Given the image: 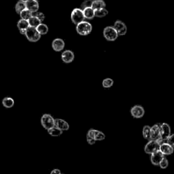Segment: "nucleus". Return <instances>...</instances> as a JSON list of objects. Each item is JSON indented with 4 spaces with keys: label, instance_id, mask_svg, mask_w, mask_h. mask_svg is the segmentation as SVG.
Masks as SVG:
<instances>
[{
    "label": "nucleus",
    "instance_id": "f257e3e1",
    "mask_svg": "<svg viewBox=\"0 0 174 174\" xmlns=\"http://www.w3.org/2000/svg\"><path fill=\"white\" fill-rule=\"evenodd\" d=\"M41 124L46 130L55 127V119L48 114H44L41 118Z\"/></svg>",
    "mask_w": 174,
    "mask_h": 174
},
{
    "label": "nucleus",
    "instance_id": "f03ea898",
    "mask_svg": "<svg viewBox=\"0 0 174 174\" xmlns=\"http://www.w3.org/2000/svg\"><path fill=\"white\" fill-rule=\"evenodd\" d=\"M93 27L91 24H90L89 22L83 21L80 22L76 26V31L78 34L81 35H87L91 34L92 31Z\"/></svg>",
    "mask_w": 174,
    "mask_h": 174
},
{
    "label": "nucleus",
    "instance_id": "7ed1b4c3",
    "mask_svg": "<svg viewBox=\"0 0 174 174\" xmlns=\"http://www.w3.org/2000/svg\"><path fill=\"white\" fill-rule=\"evenodd\" d=\"M104 36L108 41L114 42L117 39L119 35L113 26H108L104 29Z\"/></svg>",
    "mask_w": 174,
    "mask_h": 174
},
{
    "label": "nucleus",
    "instance_id": "20e7f679",
    "mask_svg": "<svg viewBox=\"0 0 174 174\" xmlns=\"http://www.w3.org/2000/svg\"><path fill=\"white\" fill-rule=\"evenodd\" d=\"M71 18L74 24L78 25L80 22L85 21V15L83 13V10L80 8H75L72 12Z\"/></svg>",
    "mask_w": 174,
    "mask_h": 174
},
{
    "label": "nucleus",
    "instance_id": "39448f33",
    "mask_svg": "<svg viewBox=\"0 0 174 174\" xmlns=\"http://www.w3.org/2000/svg\"><path fill=\"white\" fill-rule=\"evenodd\" d=\"M25 36L27 37V40L31 42H36L39 41L41 38V35L39 34L36 30V28L30 27L27 30Z\"/></svg>",
    "mask_w": 174,
    "mask_h": 174
},
{
    "label": "nucleus",
    "instance_id": "423d86ee",
    "mask_svg": "<svg viewBox=\"0 0 174 174\" xmlns=\"http://www.w3.org/2000/svg\"><path fill=\"white\" fill-rule=\"evenodd\" d=\"M159 150H160V144L158 143L157 141H154V140H150L148 141L144 148L145 152L148 154H152Z\"/></svg>",
    "mask_w": 174,
    "mask_h": 174
},
{
    "label": "nucleus",
    "instance_id": "0eeeda50",
    "mask_svg": "<svg viewBox=\"0 0 174 174\" xmlns=\"http://www.w3.org/2000/svg\"><path fill=\"white\" fill-rule=\"evenodd\" d=\"M131 114L135 118H140L144 117L145 110L144 108L140 105H135L131 109Z\"/></svg>",
    "mask_w": 174,
    "mask_h": 174
},
{
    "label": "nucleus",
    "instance_id": "6e6552de",
    "mask_svg": "<svg viewBox=\"0 0 174 174\" xmlns=\"http://www.w3.org/2000/svg\"><path fill=\"white\" fill-rule=\"evenodd\" d=\"M160 135L163 140L167 141L171 135L170 126L167 123H163L160 126Z\"/></svg>",
    "mask_w": 174,
    "mask_h": 174
},
{
    "label": "nucleus",
    "instance_id": "1a4fd4ad",
    "mask_svg": "<svg viewBox=\"0 0 174 174\" xmlns=\"http://www.w3.org/2000/svg\"><path fill=\"white\" fill-rule=\"evenodd\" d=\"M114 29L117 30L118 35L120 36H122L127 34V27L125 25V22H123L121 21H117L114 22Z\"/></svg>",
    "mask_w": 174,
    "mask_h": 174
},
{
    "label": "nucleus",
    "instance_id": "9d476101",
    "mask_svg": "<svg viewBox=\"0 0 174 174\" xmlns=\"http://www.w3.org/2000/svg\"><path fill=\"white\" fill-rule=\"evenodd\" d=\"M87 135L93 138L96 141H102L105 138V135L104 133L98 130L93 129H91L89 130Z\"/></svg>",
    "mask_w": 174,
    "mask_h": 174
},
{
    "label": "nucleus",
    "instance_id": "9b49d317",
    "mask_svg": "<svg viewBox=\"0 0 174 174\" xmlns=\"http://www.w3.org/2000/svg\"><path fill=\"white\" fill-rule=\"evenodd\" d=\"M164 158H165V155H164L160 150L157 151V152L151 154V163H152V164L154 165H159V164Z\"/></svg>",
    "mask_w": 174,
    "mask_h": 174
},
{
    "label": "nucleus",
    "instance_id": "f8f14e48",
    "mask_svg": "<svg viewBox=\"0 0 174 174\" xmlns=\"http://www.w3.org/2000/svg\"><path fill=\"white\" fill-rule=\"evenodd\" d=\"M160 125L156 124L151 127L150 131V140L156 141L160 137Z\"/></svg>",
    "mask_w": 174,
    "mask_h": 174
},
{
    "label": "nucleus",
    "instance_id": "ddd939ff",
    "mask_svg": "<svg viewBox=\"0 0 174 174\" xmlns=\"http://www.w3.org/2000/svg\"><path fill=\"white\" fill-rule=\"evenodd\" d=\"M61 59L65 63H72L74 59V54L72 50H65L61 54Z\"/></svg>",
    "mask_w": 174,
    "mask_h": 174
},
{
    "label": "nucleus",
    "instance_id": "4468645a",
    "mask_svg": "<svg viewBox=\"0 0 174 174\" xmlns=\"http://www.w3.org/2000/svg\"><path fill=\"white\" fill-rule=\"evenodd\" d=\"M174 150V148L168 143H163L160 145V151L164 155H170L172 154Z\"/></svg>",
    "mask_w": 174,
    "mask_h": 174
},
{
    "label": "nucleus",
    "instance_id": "2eb2a0df",
    "mask_svg": "<svg viewBox=\"0 0 174 174\" xmlns=\"http://www.w3.org/2000/svg\"><path fill=\"white\" fill-rule=\"evenodd\" d=\"M52 46L54 50L57 51V52H60V51L63 50L64 47H65V42L62 39L57 38L53 41Z\"/></svg>",
    "mask_w": 174,
    "mask_h": 174
},
{
    "label": "nucleus",
    "instance_id": "dca6fc26",
    "mask_svg": "<svg viewBox=\"0 0 174 174\" xmlns=\"http://www.w3.org/2000/svg\"><path fill=\"white\" fill-rule=\"evenodd\" d=\"M25 4H26V8L32 12H38L39 9V4L36 0H27L25 2Z\"/></svg>",
    "mask_w": 174,
    "mask_h": 174
},
{
    "label": "nucleus",
    "instance_id": "f3484780",
    "mask_svg": "<svg viewBox=\"0 0 174 174\" xmlns=\"http://www.w3.org/2000/svg\"><path fill=\"white\" fill-rule=\"evenodd\" d=\"M55 127L61 131H67L69 129L68 122L61 118L55 119Z\"/></svg>",
    "mask_w": 174,
    "mask_h": 174
},
{
    "label": "nucleus",
    "instance_id": "a211bd4d",
    "mask_svg": "<svg viewBox=\"0 0 174 174\" xmlns=\"http://www.w3.org/2000/svg\"><path fill=\"white\" fill-rule=\"evenodd\" d=\"M105 6L106 4L104 0H93L91 8L95 11L98 10L105 8Z\"/></svg>",
    "mask_w": 174,
    "mask_h": 174
},
{
    "label": "nucleus",
    "instance_id": "6ab92c4d",
    "mask_svg": "<svg viewBox=\"0 0 174 174\" xmlns=\"http://www.w3.org/2000/svg\"><path fill=\"white\" fill-rule=\"evenodd\" d=\"M83 10V13H84V15H85V17L86 19H88V20H91V19H93L95 17V10L91 7L85 8L84 10Z\"/></svg>",
    "mask_w": 174,
    "mask_h": 174
},
{
    "label": "nucleus",
    "instance_id": "aec40b11",
    "mask_svg": "<svg viewBox=\"0 0 174 174\" xmlns=\"http://www.w3.org/2000/svg\"><path fill=\"white\" fill-rule=\"evenodd\" d=\"M2 104L6 108H11L14 105V101L12 98L7 97L2 100Z\"/></svg>",
    "mask_w": 174,
    "mask_h": 174
},
{
    "label": "nucleus",
    "instance_id": "412c9836",
    "mask_svg": "<svg viewBox=\"0 0 174 174\" xmlns=\"http://www.w3.org/2000/svg\"><path fill=\"white\" fill-rule=\"evenodd\" d=\"M47 131H48V134H49L50 136H52V137H59L63 133V131H61V129L57 128L56 127L51 128L50 129H48Z\"/></svg>",
    "mask_w": 174,
    "mask_h": 174
},
{
    "label": "nucleus",
    "instance_id": "4be33fe9",
    "mask_svg": "<svg viewBox=\"0 0 174 174\" xmlns=\"http://www.w3.org/2000/svg\"><path fill=\"white\" fill-rule=\"evenodd\" d=\"M17 27L19 30H27L28 27H30V24H29L28 21L21 19L17 22Z\"/></svg>",
    "mask_w": 174,
    "mask_h": 174
},
{
    "label": "nucleus",
    "instance_id": "5701e85b",
    "mask_svg": "<svg viewBox=\"0 0 174 174\" xmlns=\"http://www.w3.org/2000/svg\"><path fill=\"white\" fill-rule=\"evenodd\" d=\"M30 27L37 28L41 24V21L38 18L35 17H32L28 20Z\"/></svg>",
    "mask_w": 174,
    "mask_h": 174
},
{
    "label": "nucleus",
    "instance_id": "b1692460",
    "mask_svg": "<svg viewBox=\"0 0 174 174\" xmlns=\"http://www.w3.org/2000/svg\"><path fill=\"white\" fill-rule=\"evenodd\" d=\"M25 9H26V4H25V2L19 1L17 3V4L15 6L16 12H17V13L18 14H20L21 13V12L23 11Z\"/></svg>",
    "mask_w": 174,
    "mask_h": 174
},
{
    "label": "nucleus",
    "instance_id": "393cba45",
    "mask_svg": "<svg viewBox=\"0 0 174 174\" xmlns=\"http://www.w3.org/2000/svg\"><path fill=\"white\" fill-rule=\"evenodd\" d=\"M20 17L21 19L28 21L31 17H32V12L29 10L27 8L25 9L23 11L21 12V13L20 14Z\"/></svg>",
    "mask_w": 174,
    "mask_h": 174
},
{
    "label": "nucleus",
    "instance_id": "a878e982",
    "mask_svg": "<svg viewBox=\"0 0 174 174\" xmlns=\"http://www.w3.org/2000/svg\"><path fill=\"white\" fill-rule=\"evenodd\" d=\"M37 31L39 32L40 35H45L48 33V27L46 25L41 23L39 26L36 28Z\"/></svg>",
    "mask_w": 174,
    "mask_h": 174
},
{
    "label": "nucleus",
    "instance_id": "bb28decb",
    "mask_svg": "<svg viewBox=\"0 0 174 174\" xmlns=\"http://www.w3.org/2000/svg\"><path fill=\"white\" fill-rule=\"evenodd\" d=\"M150 131H151V127L148 125L144 126L143 129V136L145 139L147 140H150Z\"/></svg>",
    "mask_w": 174,
    "mask_h": 174
},
{
    "label": "nucleus",
    "instance_id": "cd10ccee",
    "mask_svg": "<svg viewBox=\"0 0 174 174\" xmlns=\"http://www.w3.org/2000/svg\"><path fill=\"white\" fill-rule=\"evenodd\" d=\"M108 11L105 8H103V9L98 10L95 11V17H99V18L104 17L106 15H108Z\"/></svg>",
    "mask_w": 174,
    "mask_h": 174
},
{
    "label": "nucleus",
    "instance_id": "c85d7f7f",
    "mask_svg": "<svg viewBox=\"0 0 174 174\" xmlns=\"http://www.w3.org/2000/svg\"><path fill=\"white\" fill-rule=\"evenodd\" d=\"M113 85H114V80L111 78H108L103 80L102 85L104 88H110V87L113 86Z\"/></svg>",
    "mask_w": 174,
    "mask_h": 174
},
{
    "label": "nucleus",
    "instance_id": "c756f323",
    "mask_svg": "<svg viewBox=\"0 0 174 174\" xmlns=\"http://www.w3.org/2000/svg\"><path fill=\"white\" fill-rule=\"evenodd\" d=\"M32 17H35L38 18L41 22H42L45 18L44 14L42 13V12H32Z\"/></svg>",
    "mask_w": 174,
    "mask_h": 174
},
{
    "label": "nucleus",
    "instance_id": "7c9ffc66",
    "mask_svg": "<svg viewBox=\"0 0 174 174\" xmlns=\"http://www.w3.org/2000/svg\"><path fill=\"white\" fill-rule=\"evenodd\" d=\"M93 2V0H85V1L82 4L81 8H82L84 10L85 8H86L92 7Z\"/></svg>",
    "mask_w": 174,
    "mask_h": 174
},
{
    "label": "nucleus",
    "instance_id": "2f4dec72",
    "mask_svg": "<svg viewBox=\"0 0 174 174\" xmlns=\"http://www.w3.org/2000/svg\"><path fill=\"white\" fill-rule=\"evenodd\" d=\"M169 165V161L167 160L166 158L165 157L164 159L161 161L160 163L159 164V166L161 169H166L167 167Z\"/></svg>",
    "mask_w": 174,
    "mask_h": 174
},
{
    "label": "nucleus",
    "instance_id": "473e14b6",
    "mask_svg": "<svg viewBox=\"0 0 174 174\" xmlns=\"http://www.w3.org/2000/svg\"><path fill=\"white\" fill-rule=\"evenodd\" d=\"M166 142L168 143L169 144L171 145V146L174 148V133L170 135L169 137L167 140Z\"/></svg>",
    "mask_w": 174,
    "mask_h": 174
},
{
    "label": "nucleus",
    "instance_id": "72a5a7b5",
    "mask_svg": "<svg viewBox=\"0 0 174 174\" xmlns=\"http://www.w3.org/2000/svg\"><path fill=\"white\" fill-rule=\"evenodd\" d=\"M86 140H87V142H88L89 144L90 145H93V144H95V142H96V140H95L93 138L91 137H89V135H86Z\"/></svg>",
    "mask_w": 174,
    "mask_h": 174
},
{
    "label": "nucleus",
    "instance_id": "f704fd0d",
    "mask_svg": "<svg viewBox=\"0 0 174 174\" xmlns=\"http://www.w3.org/2000/svg\"><path fill=\"white\" fill-rule=\"evenodd\" d=\"M50 174H61V172L59 169H54L52 170V172H50Z\"/></svg>",
    "mask_w": 174,
    "mask_h": 174
},
{
    "label": "nucleus",
    "instance_id": "c9c22d12",
    "mask_svg": "<svg viewBox=\"0 0 174 174\" xmlns=\"http://www.w3.org/2000/svg\"><path fill=\"white\" fill-rule=\"evenodd\" d=\"M19 31H20V33L22 35H25L26 34V32H27V30H19Z\"/></svg>",
    "mask_w": 174,
    "mask_h": 174
},
{
    "label": "nucleus",
    "instance_id": "e433bc0d",
    "mask_svg": "<svg viewBox=\"0 0 174 174\" xmlns=\"http://www.w3.org/2000/svg\"><path fill=\"white\" fill-rule=\"evenodd\" d=\"M19 1H21V2H26L27 0H19Z\"/></svg>",
    "mask_w": 174,
    "mask_h": 174
},
{
    "label": "nucleus",
    "instance_id": "4c0bfd02",
    "mask_svg": "<svg viewBox=\"0 0 174 174\" xmlns=\"http://www.w3.org/2000/svg\"><path fill=\"white\" fill-rule=\"evenodd\" d=\"M61 174H64V173H61Z\"/></svg>",
    "mask_w": 174,
    "mask_h": 174
},
{
    "label": "nucleus",
    "instance_id": "58836bf2",
    "mask_svg": "<svg viewBox=\"0 0 174 174\" xmlns=\"http://www.w3.org/2000/svg\"><path fill=\"white\" fill-rule=\"evenodd\" d=\"M36 1H38V0H36Z\"/></svg>",
    "mask_w": 174,
    "mask_h": 174
}]
</instances>
